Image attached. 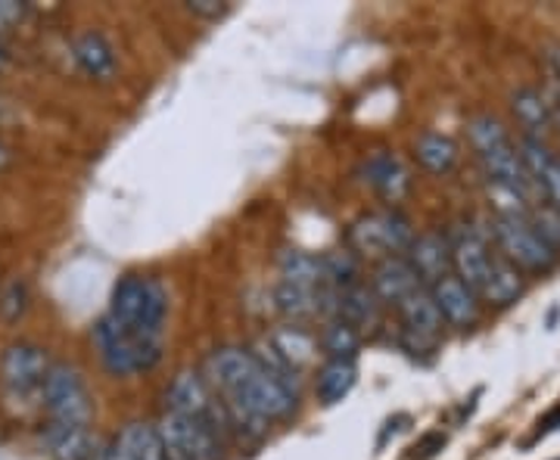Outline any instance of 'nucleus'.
Returning <instances> with one entry per match:
<instances>
[{"mask_svg":"<svg viewBox=\"0 0 560 460\" xmlns=\"http://www.w3.org/2000/svg\"><path fill=\"white\" fill-rule=\"evenodd\" d=\"M202 377L224 401L231 436L256 441L268 433V423L283 421L296 411L300 396L280 382L253 352L224 345L206 358Z\"/></svg>","mask_w":560,"mask_h":460,"instance_id":"1","label":"nucleus"},{"mask_svg":"<svg viewBox=\"0 0 560 460\" xmlns=\"http://www.w3.org/2000/svg\"><path fill=\"white\" fill-rule=\"evenodd\" d=\"M113 320H119L125 330L162 340L165 337V318H168V290L153 278L128 274L116 283L109 311Z\"/></svg>","mask_w":560,"mask_h":460,"instance_id":"2","label":"nucleus"},{"mask_svg":"<svg viewBox=\"0 0 560 460\" xmlns=\"http://www.w3.org/2000/svg\"><path fill=\"white\" fill-rule=\"evenodd\" d=\"M94 345L101 352L103 367L113 377H135L147 374L162 361V340H150L125 330L119 320L103 315L101 323L94 327Z\"/></svg>","mask_w":560,"mask_h":460,"instance_id":"3","label":"nucleus"},{"mask_svg":"<svg viewBox=\"0 0 560 460\" xmlns=\"http://www.w3.org/2000/svg\"><path fill=\"white\" fill-rule=\"evenodd\" d=\"M411 243H415L411 224L393 209L371 212L349 227V249L364 259H396L411 249Z\"/></svg>","mask_w":560,"mask_h":460,"instance_id":"4","label":"nucleus"},{"mask_svg":"<svg viewBox=\"0 0 560 460\" xmlns=\"http://www.w3.org/2000/svg\"><path fill=\"white\" fill-rule=\"evenodd\" d=\"M165 408L172 414H180V417H190V421L212 426L221 439L231 436V421H228L224 401L219 399V392L212 389V382L206 380L202 374H194V370L178 374L172 380V386L165 389Z\"/></svg>","mask_w":560,"mask_h":460,"instance_id":"5","label":"nucleus"},{"mask_svg":"<svg viewBox=\"0 0 560 460\" xmlns=\"http://www.w3.org/2000/svg\"><path fill=\"white\" fill-rule=\"evenodd\" d=\"M156 433L168 460H224V439L206 423L165 411Z\"/></svg>","mask_w":560,"mask_h":460,"instance_id":"6","label":"nucleus"},{"mask_svg":"<svg viewBox=\"0 0 560 460\" xmlns=\"http://www.w3.org/2000/svg\"><path fill=\"white\" fill-rule=\"evenodd\" d=\"M495 243L504 252V259L511 261L514 268H523V271H536V274H545L558 264V256L548 243L541 240L539 231L529 224V219H499L495 227Z\"/></svg>","mask_w":560,"mask_h":460,"instance_id":"7","label":"nucleus"},{"mask_svg":"<svg viewBox=\"0 0 560 460\" xmlns=\"http://www.w3.org/2000/svg\"><path fill=\"white\" fill-rule=\"evenodd\" d=\"M44 408L54 423L88 426L91 423V396L81 374L69 364H54L44 382Z\"/></svg>","mask_w":560,"mask_h":460,"instance_id":"8","label":"nucleus"},{"mask_svg":"<svg viewBox=\"0 0 560 460\" xmlns=\"http://www.w3.org/2000/svg\"><path fill=\"white\" fill-rule=\"evenodd\" d=\"M47 374H50L47 355L38 345H28V342L10 345L3 361H0V380L7 386V392L16 399H28V396L44 392Z\"/></svg>","mask_w":560,"mask_h":460,"instance_id":"9","label":"nucleus"},{"mask_svg":"<svg viewBox=\"0 0 560 460\" xmlns=\"http://www.w3.org/2000/svg\"><path fill=\"white\" fill-rule=\"evenodd\" d=\"M448 243H452V264L458 271V281L467 283L480 296V290L489 281V271L495 264L492 252H489V243H486V234L480 227L464 224L448 237Z\"/></svg>","mask_w":560,"mask_h":460,"instance_id":"10","label":"nucleus"},{"mask_svg":"<svg viewBox=\"0 0 560 460\" xmlns=\"http://www.w3.org/2000/svg\"><path fill=\"white\" fill-rule=\"evenodd\" d=\"M405 259L415 268L418 281L423 283L427 290H433L436 283H442L445 278H452L448 271L455 268V264H452V243H448V237H442V234H423V237H415L411 249L405 252Z\"/></svg>","mask_w":560,"mask_h":460,"instance_id":"11","label":"nucleus"},{"mask_svg":"<svg viewBox=\"0 0 560 460\" xmlns=\"http://www.w3.org/2000/svg\"><path fill=\"white\" fill-rule=\"evenodd\" d=\"M361 178L364 184L381 197L383 202L396 205L408 197V187H411V178H408V168L401 165L393 153H374L371 160H364L361 165Z\"/></svg>","mask_w":560,"mask_h":460,"instance_id":"12","label":"nucleus"},{"mask_svg":"<svg viewBox=\"0 0 560 460\" xmlns=\"http://www.w3.org/2000/svg\"><path fill=\"white\" fill-rule=\"evenodd\" d=\"M399 315L405 323V337L411 345H423V342H433L440 337L442 315L430 290H418L415 296H408L399 305Z\"/></svg>","mask_w":560,"mask_h":460,"instance_id":"13","label":"nucleus"},{"mask_svg":"<svg viewBox=\"0 0 560 460\" xmlns=\"http://www.w3.org/2000/svg\"><path fill=\"white\" fill-rule=\"evenodd\" d=\"M433 302H436V308H440V315L445 323H452V327H470L474 320L480 318V302H477V293L467 286L458 278H445L442 283H436L433 290Z\"/></svg>","mask_w":560,"mask_h":460,"instance_id":"14","label":"nucleus"},{"mask_svg":"<svg viewBox=\"0 0 560 460\" xmlns=\"http://www.w3.org/2000/svg\"><path fill=\"white\" fill-rule=\"evenodd\" d=\"M371 290L377 293V299L381 302H389V305L399 308L408 296H415L418 290H427V286L418 281V274H415V268L408 264V259H405V256H396V259H386L377 264L374 281H371Z\"/></svg>","mask_w":560,"mask_h":460,"instance_id":"15","label":"nucleus"},{"mask_svg":"<svg viewBox=\"0 0 560 460\" xmlns=\"http://www.w3.org/2000/svg\"><path fill=\"white\" fill-rule=\"evenodd\" d=\"M44 445L54 460H91L94 458V439L88 426H72V423H47L44 429Z\"/></svg>","mask_w":560,"mask_h":460,"instance_id":"16","label":"nucleus"},{"mask_svg":"<svg viewBox=\"0 0 560 460\" xmlns=\"http://www.w3.org/2000/svg\"><path fill=\"white\" fill-rule=\"evenodd\" d=\"M381 305L377 293L364 283H355L349 290H340L337 293V320L349 323V327H374L381 320Z\"/></svg>","mask_w":560,"mask_h":460,"instance_id":"17","label":"nucleus"},{"mask_svg":"<svg viewBox=\"0 0 560 460\" xmlns=\"http://www.w3.org/2000/svg\"><path fill=\"white\" fill-rule=\"evenodd\" d=\"M72 54H75L79 66L91 79L109 81L116 75V50H113V44L103 38L101 32H84V35H79L75 44H72Z\"/></svg>","mask_w":560,"mask_h":460,"instance_id":"18","label":"nucleus"},{"mask_svg":"<svg viewBox=\"0 0 560 460\" xmlns=\"http://www.w3.org/2000/svg\"><path fill=\"white\" fill-rule=\"evenodd\" d=\"M268 342L296 374H302L305 367H312L318 361V340L312 333H305L302 327H280L268 337Z\"/></svg>","mask_w":560,"mask_h":460,"instance_id":"19","label":"nucleus"},{"mask_svg":"<svg viewBox=\"0 0 560 460\" xmlns=\"http://www.w3.org/2000/svg\"><path fill=\"white\" fill-rule=\"evenodd\" d=\"M278 264L283 283L308 286V290H324V286H330V283H327L324 256H312V252H300V249H287V252H280Z\"/></svg>","mask_w":560,"mask_h":460,"instance_id":"20","label":"nucleus"},{"mask_svg":"<svg viewBox=\"0 0 560 460\" xmlns=\"http://www.w3.org/2000/svg\"><path fill=\"white\" fill-rule=\"evenodd\" d=\"M355 382H359L355 361H327L320 367L318 386H315L318 389V401L324 408H334L342 399H349V392L355 389Z\"/></svg>","mask_w":560,"mask_h":460,"instance_id":"21","label":"nucleus"},{"mask_svg":"<svg viewBox=\"0 0 560 460\" xmlns=\"http://www.w3.org/2000/svg\"><path fill=\"white\" fill-rule=\"evenodd\" d=\"M415 153H418L420 165L427 172H433V175H448L458 165V146H455V141L445 138V134H436V131L420 134L418 143H415Z\"/></svg>","mask_w":560,"mask_h":460,"instance_id":"22","label":"nucleus"},{"mask_svg":"<svg viewBox=\"0 0 560 460\" xmlns=\"http://www.w3.org/2000/svg\"><path fill=\"white\" fill-rule=\"evenodd\" d=\"M116 445L131 460H168L156 426H147V423H128L119 433Z\"/></svg>","mask_w":560,"mask_h":460,"instance_id":"23","label":"nucleus"},{"mask_svg":"<svg viewBox=\"0 0 560 460\" xmlns=\"http://www.w3.org/2000/svg\"><path fill=\"white\" fill-rule=\"evenodd\" d=\"M523 293V274L521 268H514L511 261H495L489 271V281L480 290V296L489 305H511Z\"/></svg>","mask_w":560,"mask_h":460,"instance_id":"24","label":"nucleus"},{"mask_svg":"<svg viewBox=\"0 0 560 460\" xmlns=\"http://www.w3.org/2000/svg\"><path fill=\"white\" fill-rule=\"evenodd\" d=\"M514 116L523 125L526 138H539L545 134V128L551 125V109H548V101L541 97L539 91L533 87H523L514 94Z\"/></svg>","mask_w":560,"mask_h":460,"instance_id":"25","label":"nucleus"},{"mask_svg":"<svg viewBox=\"0 0 560 460\" xmlns=\"http://www.w3.org/2000/svg\"><path fill=\"white\" fill-rule=\"evenodd\" d=\"M320 349L327 361H352L361 349V333L342 320H330L320 333Z\"/></svg>","mask_w":560,"mask_h":460,"instance_id":"26","label":"nucleus"},{"mask_svg":"<svg viewBox=\"0 0 560 460\" xmlns=\"http://www.w3.org/2000/svg\"><path fill=\"white\" fill-rule=\"evenodd\" d=\"M324 268H327V283L334 290H349V286L359 283L361 264L359 256L352 249H334V252H327L324 256Z\"/></svg>","mask_w":560,"mask_h":460,"instance_id":"27","label":"nucleus"},{"mask_svg":"<svg viewBox=\"0 0 560 460\" xmlns=\"http://www.w3.org/2000/svg\"><path fill=\"white\" fill-rule=\"evenodd\" d=\"M521 160L523 165H526V172H529L533 184H539V180L545 178V172L558 162L555 156H551L548 143L539 141V138H526V134H523V141H521Z\"/></svg>","mask_w":560,"mask_h":460,"instance_id":"28","label":"nucleus"},{"mask_svg":"<svg viewBox=\"0 0 560 460\" xmlns=\"http://www.w3.org/2000/svg\"><path fill=\"white\" fill-rule=\"evenodd\" d=\"M529 224L539 231V237L555 252H560V209H555V205H541V209H533L529 212Z\"/></svg>","mask_w":560,"mask_h":460,"instance_id":"29","label":"nucleus"},{"mask_svg":"<svg viewBox=\"0 0 560 460\" xmlns=\"http://www.w3.org/2000/svg\"><path fill=\"white\" fill-rule=\"evenodd\" d=\"M539 187L548 193V200L555 202V209H560V162H555V165L545 172V178L539 180Z\"/></svg>","mask_w":560,"mask_h":460,"instance_id":"30","label":"nucleus"},{"mask_svg":"<svg viewBox=\"0 0 560 460\" xmlns=\"http://www.w3.org/2000/svg\"><path fill=\"white\" fill-rule=\"evenodd\" d=\"M187 10L194 16H206V20H215L221 13H228V3H219V0H190Z\"/></svg>","mask_w":560,"mask_h":460,"instance_id":"31","label":"nucleus"},{"mask_svg":"<svg viewBox=\"0 0 560 460\" xmlns=\"http://www.w3.org/2000/svg\"><path fill=\"white\" fill-rule=\"evenodd\" d=\"M442 445H445V436L442 433H430V436H423L418 441V448H415V458L418 460H430L436 451H442Z\"/></svg>","mask_w":560,"mask_h":460,"instance_id":"32","label":"nucleus"},{"mask_svg":"<svg viewBox=\"0 0 560 460\" xmlns=\"http://www.w3.org/2000/svg\"><path fill=\"white\" fill-rule=\"evenodd\" d=\"M7 305H10V318H16L22 308H25V286L22 283H10V293H7Z\"/></svg>","mask_w":560,"mask_h":460,"instance_id":"33","label":"nucleus"},{"mask_svg":"<svg viewBox=\"0 0 560 460\" xmlns=\"http://www.w3.org/2000/svg\"><path fill=\"white\" fill-rule=\"evenodd\" d=\"M22 13H25V7L16 3V0H0V28L10 25V22L22 20Z\"/></svg>","mask_w":560,"mask_h":460,"instance_id":"34","label":"nucleus"},{"mask_svg":"<svg viewBox=\"0 0 560 460\" xmlns=\"http://www.w3.org/2000/svg\"><path fill=\"white\" fill-rule=\"evenodd\" d=\"M103 460H131V458H128V455H125V451H121L119 445H116V441H113V448H109V451H106V455H103Z\"/></svg>","mask_w":560,"mask_h":460,"instance_id":"35","label":"nucleus"},{"mask_svg":"<svg viewBox=\"0 0 560 460\" xmlns=\"http://www.w3.org/2000/svg\"><path fill=\"white\" fill-rule=\"evenodd\" d=\"M7 160H10V153H7V150H3V146H0V168H3V165H7Z\"/></svg>","mask_w":560,"mask_h":460,"instance_id":"36","label":"nucleus"},{"mask_svg":"<svg viewBox=\"0 0 560 460\" xmlns=\"http://www.w3.org/2000/svg\"><path fill=\"white\" fill-rule=\"evenodd\" d=\"M3 62H7V54H3V47H0V66H3Z\"/></svg>","mask_w":560,"mask_h":460,"instance_id":"37","label":"nucleus"}]
</instances>
